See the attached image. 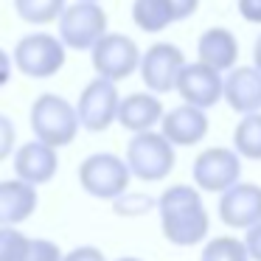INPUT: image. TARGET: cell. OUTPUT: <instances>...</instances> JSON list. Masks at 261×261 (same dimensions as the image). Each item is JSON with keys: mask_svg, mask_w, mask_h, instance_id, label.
Instances as JSON below:
<instances>
[{"mask_svg": "<svg viewBox=\"0 0 261 261\" xmlns=\"http://www.w3.org/2000/svg\"><path fill=\"white\" fill-rule=\"evenodd\" d=\"M160 230L177 247H194L202 244L208 236V211L202 205V194L194 186H171L158 199Z\"/></svg>", "mask_w": 261, "mask_h": 261, "instance_id": "obj_1", "label": "cell"}, {"mask_svg": "<svg viewBox=\"0 0 261 261\" xmlns=\"http://www.w3.org/2000/svg\"><path fill=\"white\" fill-rule=\"evenodd\" d=\"M31 129H34L37 141L48 143V146H54V149L68 146L79 135L76 107L68 98L57 96V93H42L31 104Z\"/></svg>", "mask_w": 261, "mask_h": 261, "instance_id": "obj_2", "label": "cell"}, {"mask_svg": "<svg viewBox=\"0 0 261 261\" xmlns=\"http://www.w3.org/2000/svg\"><path fill=\"white\" fill-rule=\"evenodd\" d=\"M124 163L129 169V174L143 182L166 180L171 174V169H174V146L154 129L135 132V138L126 146Z\"/></svg>", "mask_w": 261, "mask_h": 261, "instance_id": "obj_3", "label": "cell"}, {"mask_svg": "<svg viewBox=\"0 0 261 261\" xmlns=\"http://www.w3.org/2000/svg\"><path fill=\"white\" fill-rule=\"evenodd\" d=\"M129 169L118 154L96 152L82 160L79 166V182L90 197L96 199H118L129 188Z\"/></svg>", "mask_w": 261, "mask_h": 261, "instance_id": "obj_4", "label": "cell"}, {"mask_svg": "<svg viewBox=\"0 0 261 261\" xmlns=\"http://www.w3.org/2000/svg\"><path fill=\"white\" fill-rule=\"evenodd\" d=\"M59 40L65 48L90 51L93 42L107 31V14L96 0H79L59 12Z\"/></svg>", "mask_w": 261, "mask_h": 261, "instance_id": "obj_5", "label": "cell"}, {"mask_svg": "<svg viewBox=\"0 0 261 261\" xmlns=\"http://www.w3.org/2000/svg\"><path fill=\"white\" fill-rule=\"evenodd\" d=\"M12 62L29 79H48L65 65V45L51 34H25L12 54Z\"/></svg>", "mask_w": 261, "mask_h": 261, "instance_id": "obj_6", "label": "cell"}, {"mask_svg": "<svg viewBox=\"0 0 261 261\" xmlns=\"http://www.w3.org/2000/svg\"><path fill=\"white\" fill-rule=\"evenodd\" d=\"M90 62L93 70L104 79L115 82L118 85L121 79H129L138 70V62H141V48L135 45V40L126 34H107L104 31L90 48Z\"/></svg>", "mask_w": 261, "mask_h": 261, "instance_id": "obj_7", "label": "cell"}, {"mask_svg": "<svg viewBox=\"0 0 261 261\" xmlns=\"http://www.w3.org/2000/svg\"><path fill=\"white\" fill-rule=\"evenodd\" d=\"M191 174H194V182H197L199 191L222 194L233 182H239V177H242V160H239V154L233 149L211 146L197 154Z\"/></svg>", "mask_w": 261, "mask_h": 261, "instance_id": "obj_8", "label": "cell"}, {"mask_svg": "<svg viewBox=\"0 0 261 261\" xmlns=\"http://www.w3.org/2000/svg\"><path fill=\"white\" fill-rule=\"evenodd\" d=\"M115 110H118V85L98 76L79 96V104H76L79 126H85L90 132L110 129L115 124Z\"/></svg>", "mask_w": 261, "mask_h": 261, "instance_id": "obj_9", "label": "cell"}, {"mask_svg": "<svg viewBox=\"0 0 261 261\" xmlns=\"http://www.w3.org/2000/svg\"><path fill=\"white\" fill-rule=\"evenodd\" d=\"M182 65H186V57H182V51L177 45H171V42H154L141 57L138 68H141L143 85L152 93H169V90H174Z\"/></svg>", "mask_w": 261, "mask_h": 261, "instance_id": "obj_10", "label": "cell"}, {"mask_svg": "<svg viewBox=\"0 0 261 261\" xmlns=\"http://www.w3.org/2000/svg\"><path fill=\"white\" fill-rule=\"evenodd\" d=\"M174 90L186 104H194L199 110H211L216 101H222V73L208 68L205 62H186L177 76Z\"/></svg>", "mask_w": 261, "mask_h": 261, "instance_id": "obj_11", "label": "cell"}, {"mask_svg": "<svg viewBox=\"0 0 261 261\" xmlns=\"http://www.w3.org/2000/svg\"><path fill=\"white\" fill-rule=\"evenodd\" d=\"M219 219L230 227L247 230L261 222V186L255 182H233L219 197Z\"/></svg>", "mask_w": 261, "mask_h": 261, "instance_id": "obj_12", "label": "cell"}, {"mask_svg": "<svg viewBox=\"0 0 261 261\" xmlns=\"http://www.w3.org/2000/svg\"><path fill=\"white\" fill-rule=\"evenodd\" d=\"M222 98L236 113H258L261 110V70L255 65L236 68L233 65L227 76H222Z\"/></svg>", "mask_w": 261, "mask_h": 261, "instance_id": "obj_13", "label": "cell"}, {"mask_svg": "<svg viewBox=\"0 0 261 261\" xmlns=\"http://www.w3.org/2000/svg\"><path fill=\"white\" fill-rule=\"evenodd\" d=\"M160 121H163L160 135L171 146H197L208 135V115H205V110L194 107V104H180V107L169 110L166 115H160Z\"/></svg>", "mask_w": 261, "mask_h": 261, "instance_id": "obj_14", "label": "cell"}, {"mask_svg": "<svg viewBox=\"0 0 261 261\" xmlns=\"http://www.w3.org/2000/svg\"><path fill=\"white\" fill-rule=\"evenodd\" d=\"M57 169H59L57 149L42 141H29L14 152V171H17L20 180L31 182V186L51 182L57 177Z\"/></svg>", "mask_w": 261, "mask_h": 261, "instance_id": "obj_15", "label": "cell"}, {"mask_svg": "<svg viewBox=\"0 0 261 261\" xmlns=\"http://www.w3.org/2000/svg\"><path fill=\"white\" fill-rule=\"evenodd\" d=\"M163 115V104L158 101L154 93H129L126 98H118V110H115V121L129 132H143L160 124Z\"/></svg>", "mask_w": 261, "mask_h": 261, "instance_id": "obj_16", "label": "cell"}, {"mask_svg": "<svg viewBox=\"0 0 261 261\" xmlns=\"http://www.w3.org/2000/svg\"><path fill=\"white\" fill-rule=\"evenodd\" d=\"M37 211V186L25 180L0 182V225H20Z\"/></svg>", "mask_w": 261, "mask_h": 261, "instance_id": "obj_17", "label": "cell"}, {"mask_svg": "<svg viewBox=\"0 0 261 261\" xmlns=\"http://www.w3.org/2000/svg\"><path fill=\"white\" fill-rule=\"evenodd\" d=\"M197 54H199V62H205L208 68L225 73V70H230L239 59V42L227 29H219V25H216V29H208L199 37Z\"/></svg>", "mask_w": 261, "mask_h": 261, "instance_id": "obj_18", "label": "cell"}, {"mask_svg": "<svg viewBox=\"0 0 261 261\" xmlns=\"http://www.w3.org/2000/svg\"><path fill=\"white\" fill-rule=\"evenodd\" d=\"M233 152L247 160H261V110L242 115L233 132Z\"/></svg>", "mask_w": 261, "mask_h": 261, "instance_id": "obj_19", "label": "cell"}, {"mask_svg": "<svg viewBox=\"0 0 261 261\" xmlns=\"http://www.w3.org/2000/svg\"><path fill=\"white\" fill-rule=\"evenodd\" d=\"M132 20L141 31H149V34H158L166 25H171V12L166 0H135L132 3Z\"/></svg>", "mask_w": 261, "mask_h": 261, "instance_id": "obj_20", "label": "cell"}, {"mask_svg": "<svg viewBox=\"0 0 261 261\" xmlns=\"http://www.w3.org/2000/svg\"><path fill=\"white\" fill-rule=\"evenodd\" d=\"M14 9L25 23L45 25L59 17V12L65 9V0H14Z\"/></svg>", "mask_w": 261, "mask_h": 261, "instance_id": "obj_21", "label": "cell"}, {"mask_svg": "<svg viewBox=\"0 0 261 261\" xmlns=\"http://www.w3.org/2000/svg\"><path fill=\"white\" fill-rule=\"evenodd\" d=\"M199 261H250V255H247V250H244L242 239L219 236V239H211L202 247Z\"/></svg>", "mask_w": 261, "mask_h": 261, "instance_id": "obj_22", "label": "cell"}, {"mask_svg": "<svg viewBox=\"0 0 261 261\" xmlns=\"http://www.w3.org/2000/svg\"><path fill=\"white\" fill-rule=\"evenodd\" d=\"M29 236L17 230L14 225H0V261H23Z\"/></svg>", "mask_w": 261, "mask_h": 261, "instance_id": "obj_23", "label": "cell"}, {"mask_svg": "<svg viewBox=\"0 0 261 261\" xmlns=\"http://www.w3.org/2000/svg\"><path fill=\"white\" fill-rule=\"evenodd\" d=\"M23 261H62V250L51 239H29Z\"/></svg>", "mask_w": 261, "mask_h": 261, "instance_id": "obj_24", "label": "cell"}, {"mask_svg": "<svg viewBox=\"0 0 261 261\" xmlns=\"http://www.w3.org/2000/svg\"><path fill=\"white\" fill-rule=\"evenodd\" d=\"M14 141H17V132H14L12 118L0 113V160H6L14 152Z\"/></svg>", "mask_w": 261, "mask_h": 261, "instance_id": "obj_25", "label": "cell"}, {"mask_svg": "<svg viewBox=\"0 0 261 261\" xmlns=\"http://www.w3.org/2000/svg\"><path fill=\"white\" fill-rule=\"evenodd\" d=\"M242 242H244V250H247L250 258L261 261V222H255V225L247 227V236H244Z\"/></svg>", "mask_w": 261, "mask_h": 261, "instance_id": "obj_26", "label": "cell"}, {"mask_svg": "<svg viewBox=\"0 0 261 261\" xmlns=\"http://www.w3.org/2000/svg\"><path fill=\"white\" fill-rule=\"evenodd\" d=\"M62 261H107L104 253L93 244H82V247H73L68 255H62Z\"/></svg>", "mask_w": 261, "mask_h": 261, "instance_id": "obj_27", "label": "cell"}, {"mask_svg": "<svg viewBox=\"0 0 261 261\" xmlns=\"http://www.w3.org/2000/svg\"><path fill=\"white\" fill-rule=\"evenodd\" d=\"M169 3V12H171V20H188L194 12H197L199 0H166Z\"/></svg>", "mask_w": 261, "mask_h": 261, "instance_id": "obj_28", "label": "cell"}, {"mask_svg": "<svg viewBox=\"0 0 261 261\" xmlns=\"http://www.w3.org/2000/svg\"><path fill=\"white\" fill-rule=\"evenodd\" d=\"M239 12L247 23L261 25V0H239Z\"/></svg>", "mask_w": 261, "mask_h": 261, "instance_id": "obj_29", "label": "cell"}, {"mask_svg": "<svg viewBox=\"0 0 261 261\" xmlns=\"http://www.w3.org/2000/svg\"><path fill=\"white\" fill-rule=\"evenodd\" d=\"M12 79V57L0 48V87H6Z\"/></svg>", "mask_w": 261, "mask_h": 261, "instance_id": "obj_30", "label": "cell"}, {"mask_svg": "<svg viewBox=\"0 0 261 261\" xmlns=\"http://www.w3.org/2000/svg\"><path fill=\"white\" fill-rule=\"evenodd\" d=\"M253 65L261 70V34H258V40H255V45H253Z\"/></svg>", "mask_w": 261, "mask_h": 261, "instance_id": "obj_31", "label": "cell"}, {"mask_svg": "<svg viewBox=\"0 0 261 261\" xmlns=\"http://www.w3.org/2000/svg\"><path fill=\"white\" fill-rule=\"evenodd\" d=\"M115 261H141V258H135V255H124V258H115Z\"/></svg>", "mask_w": 261, "mask_h": 261, "instance_id": "obj_32", "label": "cell"}]
</instances>
